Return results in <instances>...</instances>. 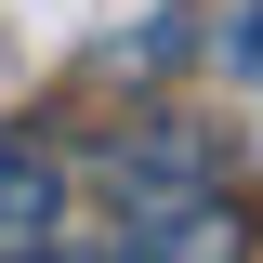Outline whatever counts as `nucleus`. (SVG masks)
Segmentation results:
<instances>
[{"mask_svg":"<svg viewBox=\"0 0 263 263\" xmlns=\"http://www.w3.org/2000/svg\"><path fill=\"white\" fill-rule=\"evenodd\" d=\"M197 40H211V66H224V79H263V0H224Z\"/></svg>","mask_w":263,"mask_h":263,"instance_id":"3","label":"nucleus"},{"mask_svg":"<svg viewBox=\"0 0 263 263\" xmlns=\"http://www.w3.org/2000/svg\"><path fill=\"white\" fill-rule=\"evenodd\" d=\"M105 211H119V224H105L119 263H224L237 237H250L224 184H105Z\"/></svg>","mask_w":263,"mask_h":263,"instance_id":"1","label":"nucleus"},{"mask_svg":"<svg viewBox=\"0 0 263 263\" xmlns=\"http://www.w3.org/2000/svg\"><path fill=\"white\" fill-rule=\"evenodd\" d=\"M53 211H66L53 158H0V263L13 250H53Z\"/></svg>","mask_w":263,"mask_h":263,"instance_id":"2","label":"nucleus"}]
</instances>
